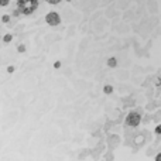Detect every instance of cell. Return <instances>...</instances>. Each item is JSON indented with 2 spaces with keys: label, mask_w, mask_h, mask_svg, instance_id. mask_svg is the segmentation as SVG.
Here are the masks:
<instances>
[{
  "label": "cell",
  "mask_w": 161,
  "mask_h": 161,
  "mask_svg": "<svg viewBox=\"0 0 161 161\" xmlns=\"http://www.w3.org/2000/svg\"><path fill=\"white\" fill-rule=\"evenodd\" d=\"M38 0H17V10L24 16H28L38 8Z\"/></svg>",
  "instance_id": "1"
},
{
  "label": "cell",
  "mask_w": 161,
  "mask_h": 161,
  "mask_svg": "<svg viewBox=\"0 0 161 161\" xmlns=\"http://www.w3.org/2000/svg\"><path fill=\"white\" fill-rule=\"evenodd\" d=\"M45 21L50 25H58L59 23H61V17H59V14L57 13V11H50V13L45 16Z\"/></svg>",
  "instance_id": "2"
},
{
  "label": "cell",
  "mask_w": 161,
  "mask_h": 161,
  "mask_svg": "<svg viewBox=\"0 0 161 161\" xmlns=\"http://www.w3.org/2000/svg\"><path fill=\"white\" fill-rule=\"evenodd\" d=\"M140 120H142V116H140L139 113H136V112H131V113L127 116L126 122H127L129 126H131V127H136V126H139Z\"/></svg>",
  "instance_id": "3"
},
{
  "label": "cell",
  "mask_w": 161,
  "mask_h": 161,
  "mask_svg": "<svg viewBox=\"0 0 161 161\" xmlns=\"http://www.w3.org/2000/svg\"><path fill=\"white\" fill-rule=\"evenodd\" d=\"M108 65H109V67H116V65H117L116 59H114V58H110V59L108 61Z\"/></svg>",
  "instance_id": "4"
},
{
  "label": "cell",
  "mask_w": 161,
  "mask_h": 161,
  "mask_svg": "<svg viewBox=\"0 0 161 161\" xmlns=\"http://www.w3.org/2000/svg\"><path fill=\"white\" fill-rule=\"evenodd\" d=\"M8 3H10V0H0V6H3V7L8 6Z\"/></svg>",
  "instance_id": "5"
},
{
  "label": "cell",
  "mask_w": 161,
  "mask_h": 161,
  "mask_svg": "<svg viewBox=\"0 0 161 161\" xmlns=\"http://www.w3.org/2000/svg\"><path fill=\"white\" fill-rule=\"evenodd\" d=\"M50 4H58V3H61V0H47Z\"/></svg>",
  "instance_id": "6"
},
{
  "label": "cell",
  "mask_w": 161,
  "mask_h": 161,
  "mask_svg": "<svg viewBox=\"0 0 161 161\" xmlns=\"http://www.w3.org/2000/svg\"><path fill=\"white\" fill-rule=\"evenodd\" d=\"M105 92L106 93H112V86H105Z\"/></svg>",
  "instance_id": "7"
},
{
  "label": "cell",
  "mask_w": 161,
  "mask_h": 161,
  "mask_svg": "<svg viewBox=\"0 0 161 161\" xmlns=\"http://www.w3.org/2000/svg\"><path fill=\"white\" fill-rule=\"evenodd\" d=\"M4 41H6V42L11 41V36H10V34H7V36H6V37H4Z\"/></svg>",
  "instance_id": "8"
},
{
  "label": "cell",
  "mask_w": 161,
  "mask_h": 161,
  "mask_svg": "<svg viewBox=\"0 0 161 161\" xmlns=\"http://www.w3.org/2000/svg\"><path fill=\"white\" fill-rule=\"evenodd\" d=\"M24 51H25L24 45H19V53H24Z\"/></svg>",
  "instance_id": "9"
},
{
  "label": "cell",
  "mask_w": 161,
  "mask_h": 161,
  "mask_svg": "<svg viewBox=\"0 0 161 161\" xmlns=\"http://www.w3.org/2000/svg\"><path fill=\"white\" fill-rule=\"evenodd\" d=\"M8 20H10V16H3V21L4 23H7Z\"/></svg>",
  "instance_id": "10"
},
{
  "label": "cell",
  "mask_w": 161,
  "mask_h": 161,
  "mask_svg": "<svg viewBox=\"0 0 161 161\" xmlns=\"http://www.w3.org/2000/svg\"><path fill=\"white\" fill-rule=\"evenodd\" d=\"M14 71V67H7V72H13Z\"/></svg>",
  "instance_id": "11"
},
{
  "label": "cell",
  "mask_w": 161,
  "mask_h": 161,
  "mask_svg": "<svg viewBox=\"0 0 161 161\" xmlns=\"http://www.w3.org/2000/svg\"><path fill=\"white\" fill-rule=\"evenodd\" d=\"M156 161H161V153H160V154H158V156H157V157H156Z\"/></svg>",
  "instance_id": "12"
},
{
  "label": "cell",
  "mask_w": 161,
  "mask_h": 161,
  "mask_svg": "<svg viewBox=\"0 0 161 161\" xmlns=\"http://www.w3.org/2000/svg\"><path fill=\"white\" fill-rule=\"evenodd\" d=\"M156 131H157V133H161V126H158V127H157Z\"/></svg>",
  "instance_id": "13"
},
{
  "label": "cell",
  "mask_w": 161,
  "mask_h": 161,
  "mask_svg": "<svg viewBox=\"0 0 161 161\" xmlns=\"http://www.w3.org/2000/svg\"><path fill=\"white\" fill-rule=\"evenodd\" d=\"M0 41H2V36H0Z\"/></svg>",
  "instance_id": "14"
}]
</instances>
